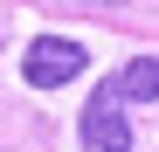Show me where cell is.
Wrapping results in <instances>:
<instances>
[{
  "label": "cell",
  "mask_w": 159,
  "mask_h": 152,
  "mask_svg": "<svg viewBox=\"0 0 159 152\" xmlns=\"http://www.w3.org/2000/svg\"><path fill=\"white\" fill-rule=\"evenodd\" d=\"M90 69V48L76 35H35L28 56H21V76H28V90H62L76 76Z\"/></svg>",
  "instance_id": "cell-1"
},
{
  "label": "cell",
  "mask_w": 159,
  "mask_h": 152,
  "mask_svg": "<svg viewBox=\"0 0 159 152\" xmlns=\"http://www.w3.org/2000/svg\"><path fill=\"white\" fill-rule=\"evenodd\" d=\"M97 97H104V104H152V97H159V56H131V62H118L111 76H104V83H97Z\"/></svg>",
  "instance_id": "cell-2"
},
{
  "label": "cell",
  "mask_w": 159,
  "mask_h": 152,
  "mask_svg": "<svg viewBox=\"0 0 159 152\" xmlns=\"http://www.w3.org/2000/svg\"><path fill=\"white\" fill-rule=\"evenodd\" d=\"M76 138H83V152H131V118L104 97H90L83 118H76Z\"/></svg>",
  "instance_id": "cell-3"
},
{
  "label": "cell",
  "mask_w": 159,
  "mask_h": 152,
  "mask_svg": "<svg viewBox=\"0 0 159 152\" xmlns=\"http://www.w3.org/2000/svg\"><path fill=\"white\" fill-rule=\"evenodd\" d=\"M83 7H125V0H83Z\"/></svg>",
  "instance_id": "cell-4"
},
{
  "label": "cell",
  "mask_w": 159,
  "mask_h": 152,
  "mask_svg": "<svg viewBox=\"0 0 159 152\" xmlns=\"http://www.w3.org/2000/svg\"><path fill=\"white\" fill-rule=\"evenodd\" d=\"M0 152H7V145H0Z\"/></svg>",
  "instance_id": "cell-5"
}]
</instances>
